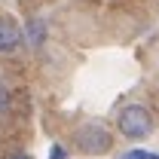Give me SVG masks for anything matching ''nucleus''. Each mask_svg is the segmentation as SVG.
I'll list each match as a JSON object with an SVG mask.
<instances>
[{"mask_svg": "<svg viewBox=\"0 0 159 159\" xmlns=\"http://www.w3.org/2000/svg\"><path fill=\"white\" fill-rule=\"evenodd\" d=\"M116 129L122 138L129 141H144L153 135V129H156V116H153V110L150 107H144V104H125V107H119L116 113Z\"/></svg>", "mask_w": 159, "mask_h": 159, "instance_id": "obj_1", "label": "nucleus"}, {"mask_svg": "<svg viewBox=\"0 0 159 159\" xmlns=\"http://www.w3.org/2000/svg\"><path fill=\"white\" fill-rule=\"evenodd\" d=\"M70 144L80 153H86V156H104V153L113 150V135H110L107 125H101V122L92 119V122H83V125L74 129Z\"/></svg>", "mask_w": 159, "mask_h": 159, "instance_id": "obj_2", "label": "nucleus"}, {"mask_svg": "<svg viewBox=\"0 0 159 159\" xmlns=\"http://www.w3.org/2000/svg\"><path fill=\"white\" fill-rule=\"evenodd\" d=\"M25 46V34L9 16H0V55H16Z\"/></svg>", "mask_w": 159, "mask_h": 159, "instance_id": "obj_3", "label": "nucleus"}, {"mask_svg": "<svg viewBox=\"0 0 159 159\" xmlns=\"http://www.w3.org/2000/svg\"><path fill=\"white\" fill-rule=\"evenodd\" d=\"M21 34H25V43L40 46L46 40V25H43V19H28V25L21 28Z\"/></svg>", "mask_w": 159, "mask_h": 159, "instance_id": "obj_4", "label": "nucleus"}, {"mask_svg": "<svg viewBox=\"0 0 159 159\" xmlns=\"http://www.w3.org/2000/svg\"><path fill=\"white\" fill-rule=\"evenodd\" d=\"M12 107H16V92H12V86L6 80H0V119L9 116Z\"/></svg>", "mask_w": 159, "mask_h": 159, "instance_id": "obj_5", "label": "nucleus"}, {"mask_svg": "<svg viewBox=\"0 0 159 159\" xmlns=\"http://www.w3.org/2000/svg\"><path fill=\"white\" fill-rule=\"evenodd\" d=\"M49 159H67V150H64L61 144H55V147L49 150Z\"/></svg>", "mask_w": 159, "mask_h": 159, "instance_id": "obj_6", "label": "nucleus"}, {"mask_svg": "<svg viewBox=\"0 0 159 159\" xmlns=\"http://www.w3.org/2000/svg\"><path fill=\"white\" fill-rule=\"evenodd\" d=\"M122 159H147V150H129L122 153Z\"/></svg>", "mask_w": 159, "mask_h": 159, "instance_id": "obj_7", "label": "nucleus"}, {"mask_svg": "<svg viewBox=\"0 0 159 159\" xmlns=\"http://www.w3.org/2000/svg\"><path fill=\"white\" fill-rule=\"evenodd\" d=\"M147 159H159V153H147Z\"/></svg>", "mask_w": 159, "mask_h": 159, "instance_id": "obj_8", "label": "nucleus"}, {"mask_svg": "<svg viewBox=\"0 0 159 159\" xmlns=\"http://www.w3.org/2000/svg\"><path fill=\"white\" fill-rule=\"evenodd\" d=\"M9 159H28V156H19V153H16V156H9Z\"/></svg>", "mask_w": 159, "mask_h": 159, "instance_id": "obj_9", "label": "nucleus"}]
</instances>
